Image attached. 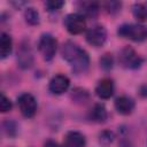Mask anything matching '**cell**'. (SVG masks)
Wrapping results in <instances>:
<instances>
[{
	"mask_svg": "<svg viewBox=\"0 0 147 147\" xmlns=\"http://www.w3.org/2000/svg\"><path fill=\"white\" fill-rule=\"evenodd\" d=\"M11 49H13L11 37L8 33L2 32L0 37V57L6 59L7 56H9V54L11 53Z\"/></svg>",
	"mask_w": 147,
	"mask_h": 147,
	"instance_id": "5bb4252c",
	"label": "cell"
},
{
	"mask_svg": "<svg viewBox=\"0 0 147 147\" xmlns=\"http://www.w3.org/2000/svg\"><path fill=\"white\" fill-rule=\"evenodd\" d=\"M3 127H5V131L7 132V134H8L9 137L15 136V133H16V126H15V124H14L13 122L7 121V122L3 124Z\"/></svg>",
	"mask_w": 147,
	"mask_h": 147,
	"instance_id": "cb8c5ba5",
	"label": "cell"
},
{
	"mask_svg": "<svg viewBox=\"0 0 147 147\" xmlns=\"http://www.w3.org/2000/svg\"><path fill=\"white\" fill-rule=\"evenodd\" d=\"M85 38L90 45H92L94 47H100L106 42L107 31L102 25H94L86 31Z\"/></svg>",
	"mask_w": 147,
	"mask_h": 147,
	"instance_id": "52a82bcc",
	"label": "cell"
},
{
	"mask_svg": "<svg viewBox=\"0 0 147 147\" xmlns=\"http://www.w3.org/2000/svg\"><path fill=\"white\" fill-rule=\"evenodd\" d=\"M70 86V80L64 75H55L48 84V88L53 94H63L68 91Z\"/></svg>",
	"mask_w": 147,
	"mask_h": 147,
	"instance_id": "9c48e42d",
	"label": "cell"
},
{
	"mask_svg": "<svg viewBox=\"0 0 147 147\" xmlns=\"http://www.w3.org/2000/svg\"><path fill=\"white\" fill-rule=\"evenodd\" d=\"M115 109L121 115H129L134 109V101L126 95L118 96L115 100Z\"/></svg>",
	"mask_w": 147,
	"mask_h": 147,
	"instance_id": "7c38bea8",
	"label": "cell"
},
{
	"mask_svg": "<svg viewBox=\"0 0 147 147\" xmlns=\"http://www.w3.org/2000/svg\"><path fill=\"white\" fill-rule=\"evenodd\" d=\"M119 63L122 67L126 68V69H136L138 67L141 65L142 63V59L134 52V49H132L131 47H125L121 51L119 56H118Z\"/></svg>",
	"mask_w": 147,
	"mask_h": 147,
	"instance_id": "5b68a950",
	"label": "cell"
},
{
	"mask_svg": "<svg viewBox=\"0 0 147 147\" xmlns=\"http://www.w3.org/2000/svg\"><path fill=\"white\" fill-rule=\"evenodd\" d=\"M62 57L71 65L74 71L82 74L85 72L90 65L88 54L72 41H67L61 48Z\"/></svg>",
	"mask_w": 147,
	"mask_h": 147,
	"instance_id": "6da1fadb",
	"label": "cell"
},
{
	"mask_svg": "<svg viewBox=\"0 0 147 147\" xmlns=\"http://www.w3.org/2000/svg\"><path fill=\"white\" fill-rule=\"evenodd\" d=\"M121 147H130V145H129L127 142H123V144L121 145Z\"/></svg>",
	"mask_w": 147,
	"mask_h": 147,
	"instance_id": "484cf974",
	"label": "cell"
},
{
	"mask_svg": "<svg viewBox=\"0 0 147 147\" xmlns=\"http://www.w3.org/2000/svg\"><path fill=\"white\" fill-rule=\"evenodd\" d=\"M44 147H61L57 142H55V141H53V140H48L46 144H45V146Z\"/></svg>",
	"mask_w": 147,
	"mask_h": 147,
	"instance_id": "d4e9b609",
	"label": "cell"
},
{
	"mask_svg": "<svg viewBox=\"0 0 147 147\" xmlns=\"http://www.w3.org/2000/svg\"><path fill=\"white\" fill-rule=\"evenodd\" d=\"M105 8L107 9L108 13L113 14V13H116L121 8V2H117V1H110V2H106L105 3Z\"/></svg>",
	"mask_w": 147,
	"mask_h": 147,
	"instance_id": "603a6c76",
	"label": "cell"
},
{
	"mask_svg": "<svg viewBox=\"0 0 147 147\" xmlns=\"http://www.w3.org/2000/svg\"><path fill=\"white\" fill-rule=\"evenodd\" d=\"M13 105L11 101L9 100V98H7L3 93H1V98H0V110L1 113H7L11 109Z\"/></svg>",
	"mask_w": 147,
	"mask_h": 147,
	"instance_id": "ffe728a7",
	"label": "cell"
},
{
	"mask_svg": "<svg viewBox=\"0 0 147 147\" xmlns=\"http://www.w3.org/2000/svg\"><path fill=\"white\" fill-rule=\"evenodd\" d=\"M114 65V59H113V55L109 54V53H106L101 56L100 59V67L105 70H110Z\"/></svg>",
	"mask_w": 147,
	"mask_h": 147,
	"instance_id": "ac0fdd59",
	"label": "cell"
},
{
	"mask_svg": "<svg viewBox=\"0 0 147 147\" xmlns=\"http://www.w3.org/2000/svg\"><path fill=\"white\" fill-rule=\"evenodd\" d=\"M132 14L138 22L147 21V7L144 3H134L132 6Z\"/></svg>",
	"mask_w": 147,
	"mask_h": 147,
	"instance_id": "2e32d148",
	"label": "cell"
},
{
	"mask_svg": "<svg viewBox=\"0 0 147 147\" xmlns=\"http://www.w3.org/2000/svg\"><path fill=\"white\" fill-rule=\"evenodd\" d=\"M18 108L24 117H33L37 111V101L34 96L30 93H23L17 99Z\"/></svg>",
	"mask_w": 147,
	"mask_h": 147,
	"instance_id": "8992f818",
	"label": "cell"
},
{
	"mask_svg": "<svg viewBox=\"0 0 147 147\" xmlns=\"http://www.w3.org/2000/svg\"><path fill=\"white\" fill-rule=\"evenodd\" d=\"M64 26L71 34H79L86 29V20L82 14H69L64 18Z\"/></svg>",
	"mask_w": 147,
	"mask_h": 147,
	"instance_id": "277c9868",
	"label": "cell"
},
{
	"mask_svg": "<svg viewBox=\"0 0 147 147\" xmlns=\"http://www.w3.org/2000/svg\"><path fill=\"white\" fill-rule=\"evenodd\" d=\"M86 140L83 133L78 131H69L63 139L64 147H85Z\"/></svg>",
	"mask_w": 147,
	"mask_h": 147,
	"instance_id": "8fae6325",
	"label": "cell"
},
{
	"mask_svg": "<svg viewBox=\"0 0 147 147\" xmlns=\"http://www.w3.org/2000/svg\"><path fill=\"white\" fill-rule=\"evenodd\" d=\"M79 9L84 17H95L99 11V3L95 1H83L79 3Z\"/></svg>",
	"mask_w": 147,
	"mask_h": 147,
	"instance_id": "9a60e30c",
	"label": "cell"
},
{
	"mask_svg": "<svg viewBox=\"0 0 147 147\" xmlns=\"http://www.w3.org/2000/svg\"><path fill=\"white\" fill-rule=\"evenodd\" d=\"M114 140V134L109 131H103L100 134V144L103 146H108L109 144H111Z\"/></svg>",
	"mask_w": 147,
	"mask_h": 147,
	"instance_id": "7402d4cb",
	"label": "cell"
},
{
	"mask_svg": "<svg viewBox=\"0 0 147 147\" xmlns=\"http://www.w3.org/2000/svg\"><path fill=\"white\" fill-rule=\"evenodd\" d=\"M108 117L107 109L102 103H96L90 110V119L96 123H103Z\"/></svg>",
	"mask_w": 147,
	"mask_h": 147,
	"instance_id": "4fadbf2b",
	"label": "cell"
},
{
	"mask_svg": "<svg viewBox=\"0 0 147 147\" xmlns=\"http://www.w3.org/2000/svg\"><path fill=\"white\" fill-rule=\"evenodd\" d=\"M114 91H115V85H114V82L113 79L110 78H103L101 79L96 87H95V93L96 95L100 98V99H109L113 96L114 94Z\"/></svg>",
	"mask_w": 147,
	"mask_h": 147,
	"instance_id": "30bf717a",
	"label": "cell"
},
{
	"mask_svg": "<svg viewBox=\"0 0 147 147\" xmlns=\"http://www.w3.org/2000/svg\"><path fill=\"white\" fill-rule=\"evenodd\" d=\"M17 63L22 69H29L33 63V54L29 42L23 41L17 51Z\"/></svg>",
	"mask_w": 147,
	"mask_h": 147,
	"instance_id": "ba28073f",
	"label": "cell"
},
{
	"mask_svg": "<svg viewBox=\"0 0 147 147\" xmlns=\"http://www.w3.org/2000/svg\"><path fill=\"white\" fill-rule=\"evenodd\" d=\"M63 5H64V2L61 1V0H49V1H46V2H45V6H46L47 10H49V11L57 10V9H60Z\"/></svg>",
	"mask_w": 147,
	"mask_h": 147,
	"instance_id": "44dd1931",
	"label": "cell"
},
{
	"mask_svg": "<svg viewBox=\"0 0 147 147\" xmlns=\"http://www.w3.org/2000/svg\"><path fill=\"white\" fill-rule=\"evenodd\" d=\"M72 92V99L76 102H85L88 99V93L83 88H75Z\"/></svg>",
	"mask_w": 147,
	"mask_h": 147,
	"instance_id": "d6986e66",
	"label": "cell"
},
{
	"mask_svg": "<svg viewBox=\"0 0 147 147\" xmlns=\"http://www.w3.org/2000/svg\"><path fill=\"white\" fill-rule=\"evenodd\" d=\"M24 17H25V21L26 23H29L30 25H37L39 23V14L38 11L30 7V8H26L25 11H24Z\"/></svg>",
	"mask_w": 147,
	"mask_h": 147,
	"instance_id": "e0dca14e",
	"label": "cell"
},
{
	"mask_svg": "<svg viewBox=\"0 0 147 147\" xmlns=\"http://www.w3.org/2000/svg\"><path fill=\"white\" fill-rule=\"evenodd\" d=\"M117 34L133 41H142L147 38V28L141 24H123L118 26Z\"/></svg>",
	"mask_w": 147,
	"mask_h": 147,
	"instance_id": "7a4b0ae2",
	"label": "cell"
},
{
	"mask_svg": "<svg viewBox=\"0 0 147 147\" xmlns=\"http://www.w3.org/2000/svg\"><path fill=\"white\" fill-rule=\"evenodd\" d=\"M38 48H39V52L42 59L45 61H51L55 56L56 48H57V41L52 34L45 33L40 37L38 41Z\"/></svg>",
	"mask_w": 147,
	"mask_h": 147,
	"instance_id": "3957f363",
	"label": "cell"
}]
</instances>
